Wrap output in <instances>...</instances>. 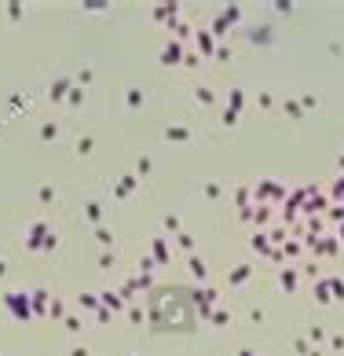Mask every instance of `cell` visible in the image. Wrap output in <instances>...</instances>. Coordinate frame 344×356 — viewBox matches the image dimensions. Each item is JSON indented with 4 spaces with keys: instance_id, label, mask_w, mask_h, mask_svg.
Instances as JSON below:
<instances>
[{
    "instance_id": "cell-1",
    "label": "cell",
    "mask_w": 344,
    "mask_h": 356,
    "mask_svg": "<svg viewBox=\"0 0 344 356\" xmlns=\"http://www.w3.org/2000/svg\"><path fill=\"white\" fill-rule=\"evenodd\" d=\"M147 312L157 334H191L198 327V294L191 286H154Z\"/></svg>"
}]
</instances>
